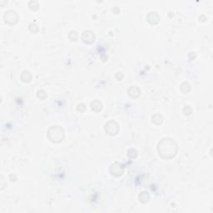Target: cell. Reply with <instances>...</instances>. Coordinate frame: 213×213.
<instances>
[{
  "mask_svg": "<svg viewBox=\"0 0 213 213\" xmlns=\"http://www.w3.org/2000/svg\"><path fill=\"white\" fill-rule=\"evenodd\" d=\"M199 21L205 23V22L207 21V18H206L205 15H203V14H202V15H201V16L199 17Z\"/></svg>",
  "mask_w": 213,
  "mask_h": 213,
  "instance_id": "obj_22",
  "label": "cell"
},
{
  "mask_svg": "<svg viewBox=\"0 0 213 213\" xmlns=\"http://www.w3.org/2000/svg\"><path fill=\"white\" fill-rule=\"evenodd\" d=\"M123 73L122 72H117L116 73V76H115V77H116L117 81H122L123 79Z\"/></svg>",
  "mask_w": 213,
  "mask_h": 213,
  "instance_id": "obj_21",
  "label": "cell"
},
{
  "mask_svg": "<svg viewBox=\"0 0 213 213\" xmlns=\"http://www.w3.org/2000/svg\"><path fill=\"white\" fill-rule=\"evenodd\" d=\"M9 179L11 180V181H15L16 180H17V177H16V176L14 175V174H11L10 176H9Z\"/></svg>",
  "mask_w": 213,
  "mask_h": 213,
  "instance_id": "obj_23",
  "label": "cell"
},
{
  "mask_svg": "<svg viewBox=\"0 0 213 213\" xmlns=\"http://www.w3.org/2000/svg\"><path fill=\"white\" fill-rule=\"evenodd\" d=\"M191 85L187 82H183L180 85V90L183 92V93H187L191 91Z\"/></svg>",
  "mask_w": 213,
  "mask_h": 213,
  "instance_id": "obj_13",
  "label": "cell"
},
{
  "mask_svg": "<svg viewBox=\"0 0 213 213\" xmlns=\"http://www.w3.org/2000/svg\"><path fill=\"white\" fill-rule=\"evenodd\" d=\"M159 155L164 159L173 158L178 151V145L171 138H163L158 143Z\"/></svg>",
  "mask_w": 213,
  "mask_h": 213,
  "instance_id": "obj_1",
  "label": "cell"
},
{
  "mask_svg": "<svg viewBox=\"0 0 213 213\" xmlns=\"http://www.w3.org/2000/svg\"><path fill=\"white\" fill-rule=\"evenodd\" d=\"M28 8L33 10V11H37L39 8V3L38 1H35V0H32L28 3Z\"/></svg>",
  "mask_w": 213,
  "mask_h": 213,
  "instance_id": "obj_14",
  "label": "cell"
},
{
  "mask_svg": "<svg viewBox=\"0 0 213 213\" xmlns=\"http://www.w3.org/2000/svg\"><path fill=\"white\" fill-rule=\"evenodd\" d=\"M138 199L142 203L146 204V203L149 202V201H150V195L147 192H142L138 196Z\"/></svg>",
  "mask_w": 213,
  "mask_h": 213,
  "instance_id": "obj_11",
  "label": "cell"
},
{
  "mask_svg": "<svg viewBox=\"0 0 213 213\" xmlns=\"http://www.w3.org/2000/svg\"><path fill=\"white\" fill-rule=\"evenodd\" d=\"M127 93L131 98H138L141 96V89L138 86H131L127 90Z\"/></svg>",
  "mask_w": 213,
  "mask_h": 213,
  "instance_id": "obj_8",
  "label": "cell"
},
{
  "mask_svg": "<svg viewBox=\"0 0 213 213\" xmlns=\"http://www.w3.org/2000/svg\"><path fill=\"white\" fill-rule=\"evenodd\" d=\"M90 107H91L92 110H93L94 112H100V111L103 110V105L102 102H100L97 99H95L92 102H91Z\"/></svg>",
  "mask_w": 213,
  "mask_h": 213,
  "instance_id": "obj_9",
  "label": "cell"
},
{
  "mask_svg": "<svg viewBox=\"0 0 213 213\" xmlns=\"http://www.w3.org/2000/svg\"><path fill=\"white\" fill-rule=\"evenodd\" d=\"M127 156L131 159H134V158H136L138 157V151H137L136 149H134V148H131L127 151Z\"/></svg>",
  "mask_w": 213,
  "mask_h": 213,
  "instance_id": "obj_17",
  "label": "cell"
},
{
  "mask_svg": "<svg viewBox=\"0 0 213 213\" xmlns=\"http://www.w3.org/2000/svg\"><path fill=\"white\" fill-rule=\"evenodd\" d=\"M77 110L78 111V112H84L85 110H86V105L84 103L78 104L77 107Z\"/></svg>",
  "mask_w": 213,
  "mask_h": 213,
  "instance_id": "obj_20",
  "label": "cell"
},
{
  "mask_svg": "<svg viewBox=\"0 0 213 213\" xmlns=\"http://www.w3.org/2000/svg\"><path fill=\"white\" fill-rule=\"evenodd\" d=\"M104 130L109 136H116L119 131V124L114 120H110L105 124Z\"/></svg>",
  "mask_w": 213,
  "mask_h": 213,
  "instance_id": "obj_3",
  "label": "cell"
},
{
  "mask_svg": "<svg viewBox=\"0 0 213 213\" xmlns=\"http://www.w3.org/2000/svg\"><path fill=\"white\" fill-rule=\"evenodd\" d=\"M82 40L85 43L91 44L95 41V34L92 30H85L82 34Z\"/></svg>",
  "mask_w": 213,
  "mask_h": 213,
  "instance_id": "obj_6",
  "label": "cell"
},
{
  "mask_svg": "<svg viewBox=\"0 0 213 213\" xmlns=\"http://www.w3.org/2000/svg\"><path fill=\"white\" fill-rule=\"evenodd\" d=\"M68 38L71 40V41L73 42H75L77 40V38H78V34H77V33L76 32L75 30H71V31L69 32Z\"/></svg>",
  "mask_w": 213,
  "mask_h": 213,
  "instance_id": "obj_16",
  "label": "cell"
},
{
  "mask_svg": "<svg viewBox=\"0 0 213 213\" xmlns=\"http://www.w3.org/2000/svg\"><path fill=\"white\" fill-rule=\"evenodd\" d=\"M112 12H113L115 14H118L120 13V9H119L117 7H115L114 8H112Z\"/></svg>",
  "mask_w": 213,
  "mask_h": 213,
  "instance_id": "obj_24",
  "label": "cell"
},
{
  "mask_svg": "<svg viewBox=\"0 0 213 213\" xmlns=\"http://www.w3.org/2000/svg\"><path fill=\"white\" fill-rule=\"evenodd\" d=\"M182 112H183V113L185 114L186 116H190V115L192 113V108H191L190 106L186 105V106H185V107L183 108Z\"/></svg>",
  "mask_w": 213,
  "mask_h": 213,
  "instance_id": "obj_19",
  "label": "cell"
},
{
  "mask_svg": "<svg viewBox=\"0 0 213 213\" xmlns=\"http://www.w3.org/2000/svg\"><path fill=\"white\" fill-rule=\"evenodd\" d=\"M110 172L115 177H120L123 174L124 166L119 162H114L110 166Z\"/></svg>",
  "mask_w": 213,
  "mask_h": 213,
  "instance_id": "obj_5",
  "label": "cell"
},
{
  "mask_svg": "<svg viewBox=\"0 0 213 213\" xmlns=\"http://www.w3.org/2000/svg\"><path fill=\"white\" fill-rule=\"evenodd\" d=\"M37 96H38V98H40L41 100H44V99L47 98L48 94H47V92L44 90H38L37 92Z\"/></svg>",
  "mask_w": 213,
  "mask_h": 213,
  "instance_id": "obj_18",
  "label": "cell"
},
{
  "mask_svg": "<svg viewBox=\"0 0 213 213\" xmlns=\"http://www.w3.org/2000/svg\"><path fill=\"white\" fill-rule=\"evenodd\" d=\"M21 80L24 83H30L33 79V75L32 73L28 71V70H24L22 73H21Z\"/></svg>",
  "mask_w": 213,
  "mask_h": 213,
  "instance_id": "obj_10",
  "label": "cell"
},
{
  "mask_svg": "<svg viewBox=\"0 0 213 213\" xmlns=\"http://www.w3.org/2000/svg\"><path fill=\"white\" fill-rule=\"evenodd\" d=\"M147 20L151 24H158L160 21V16L156 11H151L147 16Z\"/></svg>",
  "mask_w": 213,
  "mask_h": 213,
  "instance_id": "obj_7",
  "label": "cell"
},
{
  "mask_svg": "<svg viewBox=\"0 0 213 213\" xmlns=\"http://www.w3.org/2000/svg\"><path fill=\"white\" fill-rule=\"evenodd\" d=\"M28 29L30 32H32L33 34H38L39 31V27L36 23H32L28 25Z\"/></svg>",
  "mask_w": 213,
  "mask_h": 213,
  "instance_id": "obj_15",
  "label": "cell"
},
{
  "mask_svg": "<svg viewBox=\"0 0 213 213\" xmlns=\"http://www.w3.org/2000/svg\"><path fill=\"white\" fill-rule=\"evenodd\" d=\"M151 121H152L153 123L156 124V125H160V124L162 123V122H163V117L160 113H156V114H154L151 117Z\"/></svg>",
  "mask_w": 213,
  "mask_h": 213,
  "instance_id": "obj_12",
  "label": "cell"
},
{
  "mask_svg": "<svg viewBox=\"0 0 213 213\" xmlns=\"http://www.w3.org/2000/svg\"><path fill=\"white\" fill-rule=\"evenodd\" d=\"M65 136V131L60 126H53L48 131V139L54 143L61 142Z\"/></svg>",
  "mask_w": 213,
  "mask_h": 213,
  "instance_id": "obj_2",
  "label": "cell"
},
{
  "mask_svg": "<svg viewBox=\"0 0 213 213\" xmlns=\"http://www.w3.org/2000/svg\"><path fill=\"white\" fill-rule=\"evenodd\" d=\"M18 18H19L18 14L14 10H8L3 15V19L5 23H7L9 25H14L15 23H17Z\"/></svg>",
  "mask_w": 213,
  "mask_h": 213,
  "instance_id": "obj_4",
  "label": "cell"
}]
</instances>
